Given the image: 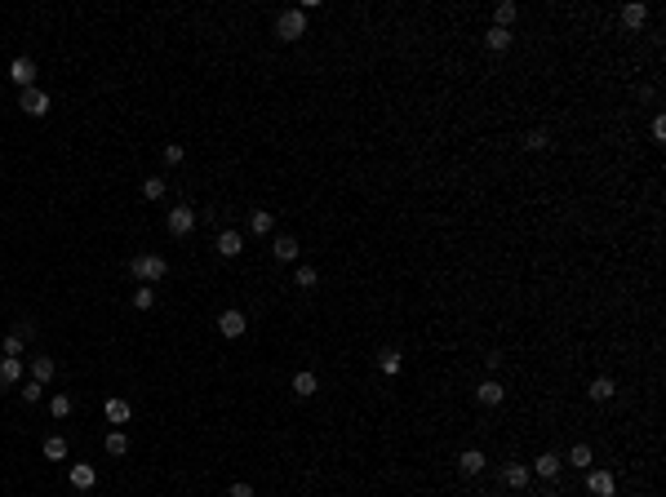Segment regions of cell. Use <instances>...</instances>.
Listing matches in <instances>:
<instances>
[{
  "label": "cell",
  "mask_w": 666,
  "mask_h": 497,
  "mask_svg": "<svg viewBox=\"0 0 666 497\" xmlns=\"http://www.w3.org/2000/svg\"><path fill=\"white\" fill-rule=\"evenodd\" d=\"M298 253H302V249H298L294 236H280L276 245H271V258H276V262H298Z\"/></svg>",
  "instance_id": "obj_16"
},
{
  "label": "cell",
  "mask_w": 666,
  "mask_h": 497,
  "mask_svg": "<svg viewBox=\"0 0 666 497\" xmlns=\"http://www.w3.org/2000/svg\"><path fill=\"white\" fill-rule=\"evenodd\" d=\"M542 497H560V493H542Z\"/></svg>",
  "instance_id": "obj_39"
},
{
  "label": "cell",
  "mask_w": 666,
  "mask_h": 497,
  "mask_svg": "<svg viewBox=\"0 0 666 497\" xmlns=\"http://www.w3.org/2000/svg\"><path fill=\"white\" fill-rule=\"evenodd\" d=\"M569 466H573V471H591V444H573V448H569Z\"/></svg>",
  "instance_id": "obj_24"
},
{
  "label": "cell",
  "mask_w": 666,
  "mask_h": 497,
  "mask_svg": "<svg viewBox=\"0 0 666 497\" xmlns=\"http://www.w3.org/2000/svg\"><path fill=\"white\" fill-rule=\"evenodd\" d=\"M49 413H53V417H67V413H71V396H53V400H49Z\"/></svg>",
  "instance_id": "obj_32"
},
{
  "label": "cell",
  "mask_w": 666,
  "mask_h": 497,
  "mask_svg": "<svg viewBox=\"0 0 666 497\" xmlns=\"http://www.w3.org/2000/svg\"><path fill=\"white\" fill-rule=\"evenodd\" d=\"M49 378H53V360H49V355H36V360H32V382L45 387Z\"/></svg>",
  "instance_id": "obj_23"
},
{
  "label": "cell",
  "mask_w": 666,
  "mask_h": 497,
  "mask_svg": "<svg viewBox=\"0 0 666 497\" xmlns=\"http://www.w3.org/2000/svg\"><path fill=\"white\" fill-rule=\"evenodd\" d=\"M18 107H23V116H49V93L45 89H23V98H18Z\"/></svg>",
  "instance_id": "obj_5"
},
{
  "label": "cell",
  "mask_w": 666,
  "mask_h": 497,
  "mask_svg": "<svg viewBox=\"0 0 666 497\" xmlns=\"http://www.w3.org/2000/svg\"><path fill=\"white\" fill-rule=\"evenodd\" d=\"M71 484H76V489H93V484H98V471H93L89 462H71Z\"/></svg>",
  "instance_id": "obj_18"
},
{
  "label": "cell",
  "mask_w": 666,
  "mask_h": 497,
  "mask_svg": "<svg viewBox=\"0 0 666 497\" xmlns=\"http://www.w3.org/2000/svg\"><path fill=\"white\" fill-rule=\"evenodd\" d=\"M560 466H564V457H560V453H542V457H533L529 471H533V475H542V480H556Z\"/></svg>",
  "instance_id": "obj_7"
},
{
  "label": "cell",
  "mask_w": 666,
  "mask_h": 497,
  "mask_svg": "<svg viewBox=\"0 0 666 497\" xmlns=\"http://www.w3.org/2000/svg\"><path fill=\"white\" fill-rule=\"evenodd\" d=\"M511 23H515V5H511V0H502V5L493 9V27H506V32H511Z\"/></svg>",
  "instance_id": "obj_29"
},
{
  "label": "cell",
  "mask_w": 666,
  "mask_h": 497,
  "mask_svg": "<svg viewBox=\"0 0 666 497\" xmlns=\"http://www.w3.org/2000/svg\"><path fill=\"white\" fill-rule=\"evenodd\" d=\"M9 80H14L18 89H36V62L27 58V53L14 58V62H9Z\"/></svg>",
  "instance_id": "obj_6"
},
{
  "label": "cell",
  "mask_w": 666,
  "mask_h": 497,
  "mask_svg": "<svg viewBox=\"0 0 666 497\" xmlns=\"http://www.w3.org/2000/svg\"><path fill=\"white\" fill-rule=\"evenodd\" d=\"M129 271H134L138 284H156V280L169 276V262L160 258V253H138V258L129 262Z\"/></svg>",
  "instance_id": "obj_1"
},
{
  "label": "cell",
  "mask_w": 666,
  "mask_h": 497,
  "mask_svg": "<svg viewBox=\"0 0 666 497\" xmlns=\"http://www.w3.org/2000/svg\"><path fill=\"white\" fill-rule=\"evenodd\" d=\"M165 227H169V236H191L195 231V209H187V204H178V209H169V218H165Z\"/></svg>",
  "instance_id": "obj_3"
},
{
  "label": "cell",
  "mask_w": 666,
  "mask_h": 497,
  "mask_svg": "<svg viewBox=\"0 0 666 497\" xmlns=\"http://www.w3.org/2000/svg\"><path fill=\"white\" fill-rule=\"evenodd\" d=\"M67 453H71V444L62 435H49V439H45V457H49V462H62Z\"/></svg>",
  "instance_id": "obj_22"
},
{
  "label": "cell",
  "mask_w": 666,
  "mask_h": 497,
  "mask_svg": "<svg viewBox=\"0 0 666 497\" xmlns=\"http://www.w3.org/2000/svg\"><path fill=\"white\" fill-rule=\"evenodd\" d=\"M484 462H489V457H484L480 448H462V457H457V471H462V475H480Z\"/></svg>",
  "instance_id": "obj_12"
},
{
  "label": "cell",
  "mask_w": 666,
  "mask_h": 497,
  "mask_svg": "<svg viewBox=\"0 0 666 497\" xmlns=\"http://www.w3.org/2000/svg\"><path fill=\"white\" fill-rule=\"evenodd\" d=\"M107 453H111V457H125V453H129L125 431H107Z\"/></svg>",
  "instance_id": "obj_26"
},
{
  "label": "cell",
  "mask_w": 666,
  "mask_h": 497,
  "mask_svg": "<svg viewBox=\"0 0 666 497\" xmlns=\"http://www.w3.org/2000/svg\"><path fill=\"white\" fill-rule=\"evenodd\" d=\"M586 489L595 493V497H613L617 493V480L608 471H586Z\"/></svg>",
  "instance_id": "obj_8"
},
{
  "label": "cell",
  "mask_w": 666,
  "mask_h": 497,
  "mask_svg": "<svg viewBox=\"0 0 666 497\" xmlns=\"http://www.w3.org/2000/svg\"><path fill=\"white\" fill-rule=\"evenodd\" d=\"M489 497H498V493H489Z\"/></svg>",
  "instance_id": "obj_40"
},
{
  "label": "cell",
  "mask_w": 666,
  "mask_h": 497,
  "mask_svg": "<svg viewBox=\"0 0 666 497\" xmlns=\"http://www.w3.org/2000/svg\"><path fill=\"white\" fill-rule=\"evenodd\" d=\"M378 369L387 373V378H396V373L405 369V355H400L396 346H387V351H378Z\"/></svg>",
  "instance_id": "obj_17"
},
{
  "label": "cell",
  "mask_w": 666,
  "mask_h": 497,
  "mask_svg": "<svg viewBox=\"0 0 666 497\" xmlns=\"http://www.w3.org/2000/svg\"><path fill=\"white\" fill-rule=\"evenodd\" d=\"M165 195V178H143V200H160Z\"/></svg>",
  "instance_id": "obj_30"
},
{
  "label": "cell",
  "mask_w": 666,
  "mask_h": 497,
  "mask_svg": "<svg viewBox=\"0 0 666 497\" xmlns=\"http://www.w3.org/2000/svg\"><path fill=\"white\" fill-rule=\"evenodd\" d=\"M502 480H506V489H529V480H533L529 462H511V466L502 471Z\"/></svg>",
  "instance_id": "obj_9"
},
{
  "label": "cell",
  "mask_w": 666,
  "mask_h": 497,
  "mask_svg": "<svg viewBox=\"0 0 666 497\" xmlns=\"http://www.w3.org/2000/svg\"><path fill=\"white\" fill-rule=\"evenodd\" d=\"M14 337H23V342H32V337H36V320H18V324H14Z\"/></svg>",
  "instance_id": "obj_34"
},
{
  "label": "cell",
  "mask_w": 666,
  "mask_h": 497,
  "mask_svg": "<svg viewBox=\"0 0 666 497\" xmlns=\"http://www.w3.org/2000/svg\"><path fill=\"white\" fill-rule=\"evenodd\" d=\"M182 156H187L182 143H169V147H165V165H182Z\"/></svg>",
  "instance_id": "obj_35"
},
{
  "label": "cell",
  "mask_w": 666,
  "mask_h": 497,
  "mask_svg": "<svg viewBox=\"0 0 666 497\" xmlns=\"http://www.w3.org/2000/svg\"><path fill=\"white\" fill-rule=\"evenodd\" d=\"M213 249H218L222 258H240V253H245V236H240V231H222Z\"/></svg>",
  "instance_id": "obj_10"
},
{
  "label": "cell",
  "mask_w": 666,
  "mask_h": 497,
  "mask_svg": "<svg viewBox=\"0 0 666 497\" xmlns=\"http://www.w3.org/2000/svg\"><path fill=\"white\" fill-rule=\"evenodd\" d=\"M245 329H249V315L236 311V306H227V311L218 315V333L222 337H245Z\"/></svg>",
  "instance_id": "obj_4"
},
{
  "label": "cell",
  "mask_w": 666,
  "mask_h": 497,
  "mask_svg": "<svg viewBox=\"0 0 666 497\" xmlns=\"http://www.w3.org/2000/svg\"><path fill=\"white\" fill-rule=\"evenodd\" d=\"M586 396L595 400V404H604V400H613V396H617V382H613V378L604 373V378H595V382L586 387Z\"/></svg>",
  "instance_id": "obj_15"
},
{
  "label": "cell",
  "mask_w": 666,
  "mask_h": 497,
  "mask_svg": "<svg viewBox=\"0 0 666 497\" xmlns=\"http://www.w3.org/2000/svg\"><path fill=\"white\" fill-rule=\"evenodd\" d=\"M134 306H138V311H152V306H156V289L152 284H138L134 289Z\"/></svg>",
  "instance_id": "obj_28"
},
{
  "label": "cell",
  "mask_w": 666,
  "mask_h": 497,
  "mask_svg": "<svg viewBox=\"0 0 666 497\" xmlns=\"http://www.w3.org/2000/svg\"><path fill=\"white\" fill-rule=\"evenodd\" d=\"M18 396H23V400H27V404H36V400H40V382H27V387H23V391H18Z\"/></svg>",
  "instance_id": "obj_36"
},
{
  "label": "cell",
  "mask_w": 666,
  "mask_h": 497,
  "mask_svg": "<svg viewBox=\"0 0 666 497\" xmlns=\"http://www.w3.org/2000/svg\"><path fill=\"white\" fill-rule=\"evenodd\" d=\"M316 391H320V378H316L311 369H302V373L294 378V396H298V400H311Z\"/></svg>",
  "instance_id": "obj_14"
},
{
  "label": "cell",
  "mask_w": 666,
  "mask_h": 497,
  "mask_svg": "<svg viewBox=\"0 0 666 497\" xmlns=\"http://www.w3.org/2000/svg\"><path fill=\"white\" fill-rule=\"evenodd\" d=\"M102 413H107V422H111V426H125L134 409H129V400H116V396H111L107 404H102Z\"/></svg>",
  "instance_id": "obj_13"
},
{
  "label": "cell",
  "mask_w": 666,
  "mask_h": 497,
  "mask_svg": "<svg viewBox=\"0 0 666 497\" xmlns=\"http://www.w3.org/2000/svg\"><path fill=\"white\" fill-rule=\"evenodd\" d=\"M511 40H515V36L506 32V27H489V36H484V45H489L493 53H506V49H511Z\"/></svg>",
  "instance_id": "obj_19"
},
{
  "label": "cell",
  "mask_w": 666,
  "mask_h": 497,
  "mask_svg": "<svg viewBox=\"0 0 666 497\" xmlns=\"http://www.w3.org/2000/svg\"><path fill=\"white\" fill-rule=\"evenodd\" d=\"M622 23L626 27H644V23H649V9H644V5H626L622 9Z\"/></svg>",
  "instance_id": "obj_27"
},
{
  "label": "cell",
  "mask_w": 666,
  "mask_h": 497,
  "mask_svg": "<svg viewBox=\"0 0 666 497\" xmlns=\"http://www.w3.org/2000/svg\"><path fill=\"white\" fill-rule=\"evenodd\" d=\"M294 284H298V289H316V284H320V271H316V267H307V262H302V267L294 271Z\"/></svg>",
  "instance_id": "obj_25"
},
{
  "label": "cell",
  "mask_w": 666,
  "mask_h": 497,
  "mask_svg": "<svg viewBox=\"0 0 666 497\" xmlns=\"http://www.w3.org/2000/svg\"><path fill=\"white\" fill-rule=\"evenodd\" d=\"M23 346H27L23 337H14V333H9L5 342H0V351H5V355H14V360H23Z\"/></svg>",
  "instance_id": "obj_31"
},
{
  "label": "cell",
  "mask_w": 666,
  "mask_h": 497,
  "mask_svg": "<svg viewBox=\"0 0 666 497\" xmlns=\"http://www.w3.org/2000/svg\"><path fill=\"white\" fill-rule=\"evenodd\" d=\"M653 138H658V143H666V120H662V116L653 120Z\"/></svg>",
  "instance_id": "obj_37"
},
{
  "label": "cell",
  "mask_w": 666,
  "mask_h": 497,
  "mask_svg": "<svg viewBox=\"0 0 666 497\" xmlns=\"http://www.w3.org/2000/svg\"><path fill=\"white\" fill-rule=\"evenodd\" d=\"M475 400H480V404H502V400H506V391H502V382L498 378H489V382H480V387H475Z\"/></svg>",
  "instance_id": "obj_11"
},
{
  "label": "cell",
  "mask_w": 666,
  "mask_h": 497,
  "mask_svg": "<svg viewBox=\"0 0 666 497\" xmlns=\"http://www.w3.org/2000/svg\"><path fill=\"white\" fill-rule=\"evenodd\" d=\"M524 147H529V151H547V147H551V138L542 134V129H533V134H529V143H524Z\"/></svg>",
  "instance_id": "obj_33"
},
{
  "label": "cell",
  "mask_w": 666,
  "mask_h": 497,
  "mask_svg": "<svg viewBox=\"0 0 666 497\" xmlns=\"http://www.w3.org/2000/svg\"><path fill=\"white\" fill-rule=\"evenodd\" d=\"M227 497H253V489H249V484H231Z\"/></svg>",
  "instance_id": "obj_38"
},
{
  "label": "cell",
  "mask_w": 666,
  "mask_h": 497,
  "mask_svg": "<svg viewBox=\"0 0 666 497\" xmlns=\"http://www.w3.org/2000/svg\"><path fill=\"white\" fill-rule=\"evenodd\" d=\"M18 378H23V360H14V355H5V360H0V387H14Z\"/></svg>",
  "instance_id": "obj_20"
},
{
  "label": "cell",
  "mask_w": 666,
  "mask_h": 497,
  "mask_svg": "<svg viewBox=\"0 0 666 497\" xmlns=\"http://www.w3.org/2000/svg\"><path fill=\"white\" fill-rule=\"evenodd\" d=\"M271 227H276V218H271L267 209H253V213H249V231H253V236H267Z\"/></svg>",
  "instance_id": "obj_21"
},
{
  "label": "cell",
  "mask_w": 666,
  "mask_h": 497,
  "mask_svg": "<svg viewBox=\"0 0 666 497\" xmlns=\"http://www.w3.org/2000/svg\"><path fill=\"white\" fill-rule=\"evenodd\" d=\"M276 36L280 40H302L307 36V14L302 9H285V14L276 18Z\"/></svg>",
  "instance_id": "obj_2"
}]
</instances>
